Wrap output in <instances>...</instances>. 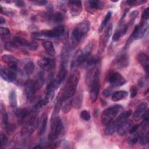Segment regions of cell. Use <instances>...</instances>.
I'll use <instances>...</instances> for the list:
<instances>
[{
  "instance_id": "cell-19",
  "label": "cell",
  "mask_w": 149,
  "mask_h": 149,
  "mask_svg": "<svg viewBox=\"0 0 149 149\" xmlns=\"http://www.w3.org/2000/svg\"><path fill=\"white\" fill-rule=\"evenodd\" d=\"M147 108L148 103L147 102H142L141 103H140L137 107L134 113H133V119L135 120L138 121L143 118L144 113L147 110Z\"/></svg>"
},
{
  "instance_id": "cell-56",
  "label": "cell",
  "mask_w": 149,
  "mask_h": 149,
  "mask_svg": "<svg viewBox=\"0 0 149 149\" xmlns=\"http://www.w3.org/2000/svg\"><path fill=\"white\" fill-rule=\"evenodd\" d=\"M5 22H6L5 19L2 16H1L0 17V24H3L5 23Z\"/></svg>"
},
{
  "instance_id": "cell-57",
  "label": "cell",
  "mask_w": 149,
  "mask_h": 149,
  "mask_svg": "<svg viewBox=\"0 0 149 149\" xmlns=\"http://www.w3.org/2000/svg\"><path fill=\"white\" fill-rule=\"evenodd\" d=\"M33 148H42V147L40 145H37V146L34 147Z\"/></svg>"
},
{
  "instance_id": "cell-9",
  "label": "cell",
  "mask_w": 149,
  "mask_h": 149,
  "mask_svg": "<svg viewBox=\"0 0 149 149\" xmlns=\"http://www.w3.org/2000/svg\"><path fill=\"white\" fill-rule=\"evenodd\" d=\"M148 29V24L146 22H141L138 25L136 26L134 30L130 36V37L133 40H139L141 38Z\"/></svg>"
},
{
  "instance_id": "cell-46",
  "label": "cell",
  "mask_w": 149,
  "mask_h": 149,
  "mask_svg": "<svg viewBox=\"0 0 149 149\" xmlns=\"http://www.w3.org/2000/svg\"><path fill=\"white\" fill-rule=\"evenodd\" d=\"M147 79H148L147 76H144V77L140 78L138 81V83H137L138 86L139 87H144L147 81Z\"/></svg>"
},
{
  "instance_id": "cell-2",
  "label": "cell",
  "mask_w": 149,
  "mask_h": 149,
  "mask_svg": "<svg viewBox=\"0 0 149 149\" xmlns=\"http://www.w3.org/2000/svg\"><path fill=\"white\" fill-rule=\"evenodd\" d=\"M90 27V22L85 20L73 28L71 34V46L72 48H74L79 44L83 37L89 31Z\"/></svg>"
},
{
  "instance_id": "cell-53",
  "label": "cell",
  "mask_w": 149,
  "mask_h": 149,
  "mask_svg": "<svg viewBox=\"0 0 149 149\" xmlns=\"http://www.w3.org/2000/svg\"><path fill=\"white\" fill-rule=\"evenodd\" d=\"M139 126H140V125H138V124H136V125H132V126L130 127V129H129V133H130V134L134 133L137 130V129H139Z\"/></svg>"
},
{
  "instance_id": "cell-17",
  "label": "cell",
  "mask_w": 149,
  "mask_h": 149,
  "mask_svg": "<svg viewBox=\"0 0 149 149\" xmlns=\"http://www.w3.org/2000/svg\"><path fill=\"white\" fill-rule=\"evenodd\" d=\"M66 74H67L66 66L61 65L56 79H53V83L56 89L60 86L61 83L63 81V80L66 77Z\"/></svg>"
},
{
  "instance_id": "cell-26",
  "label": "cell",
  "mask_w": 149,
  "mask_h": 149,
  "mask_svg": "<svg viewBox=\"0 0 149 149\" xmlns=\"http://www.w3.org/2000/svg\"><path fill=\"white\" fill-rule=\"evenodd\" d=\"M30 112V111L28 110L26 108H19L15 111V113L16 116L19 119V120L23 122L24 120L26 118V117L29 115Z\"/></svg>"
},
{
  "instance_id": "cell-23",
  "label": "cell",
  "mask_w": 149,
  "mask_h": 149,
  "mask_svg": "<svg viewBox=\"0 0 149 149\" xmlns=\"http://www.w3.org/2000/svg\"><path fill=\"white\" fill-rule=\"evenodd\" d=\"M128 29V25L127 24L122 25L115 32L113 37L112 40L114 41H118L123 36H124Z\"/></svg>"
},
{
  "instance_id": "cell-4",
  "label": "cell",
  "mask_w": 149,
  "mask_h": 149,
  "mask_svg": "<svg viewBox=\"0 0 149 149\" xmlns=\"http://www.w3.org/2000/svg\"><path fill=\"white\" fill-rule=\"evenodd\" d=\"M132 111L131 109H128L127 111L122 112L118 117L114 120L111 122L105 129V133L107 135L113 134L118 129V127L132 115Z\"/></svg>"
},
{
  "instance_id": "cell-3",
  "label": "cell",
  "mask_w": 149,
  "mask_h": 149,
  "mask_svg": "<svg viewBox=\"0 0 149 149\" xmlns=\"http://www.w3.org/2000/svg\"><path fill=\"white\" fill-rule=\"evenodd\" d=\"M65 33V27L61 25L52 30H45L40 32H33L31 36L34 39L58 38L63 37Z\"/></svg>"
},
{
  "instance_id": "cell-44",
  "label": "cell",
  "mask_w": 149,
  "mask_h": 149,
  "mask_svg": "<svg viewBox=\"0 0 149 149\" xmlns=\"http://www.w3.org/2000/svg\"><path fill=\"white\" fill-rule=\"evenodd\" d=\"M147 2V1L140 0V1H126V3L130 6H137L140 5L143 3H144Z\"/></svg>"
},
{
  "instance_id": "cell-49",
  "label": "cell",
  "mask_w": 149,
  "mask_h": 149,
  "mask_svg": "<svg viewBox=\"0 0 149 149\" xmlns=\"http://www.w3.org/2000/svg\"><path fill=\"white\" fill-rule=\"evenodd\" d=\"M6 132L8 133H11L12 132H13V130H15V126L13 125L12 124H10V123H8L6 125H5L4 126Z\"/></svg>"
},
{
  "instance_id": "cell-1",
  "label": "cell",
  "mask_w": 149,
  "mask_h": 149,
  "mask_svg": "<svg viewBox=\"0 0 149 149\" xmlns=\"http://www.w3.org/2000/svg\"><path fill=\"white\" fill-rule=\"evenodd\" d=\"M80 77V72L78 70H74L70 74L66 81L63 93L61 95L62 100L72 98L74 95Z\"/></svg>"
},
{
  "instance_id": "cell-30",
  "label": "cell",
  "mask_w": 149,
  "mask_h": 149,
  "mask_svg": "<svg viewBox=\"0 0 149 149\" xmlns=\"http://www.w3.org/2000/svg\"><path fill=\"white\" fill-rule=\"evenodd\" d=\"M72 98L62 100L61 109L63 113L69 112L72 109Z\"/></svg>"
},
{
  "instance_id": "cell-36",
  "label": "cell",
  "mask_w": 149,
  "mask_h": 149,
  "mask_svg": "<svg viewBox=\"0 0 149 149\" xmlns=\"http://www.w3.org/2000/svg\"><path fill=\"white\" fill-rule=\"evenodd\" d=\"M111 16H112V12L111 11H109L107 13L106 15L105 16L103 20L102 21V22L101 23L100 26V28H99V31L100 32H101L102 31V30L104 29V28L108 24V22L109 21V20L111 17Z\"/></svg>"
},
{
  "instance_id": "cell-37",
  "label": "cell",
  "mask_w": 149,
  "mask_h": 149,
  "mask_svg": "<svg viewBox=\"0 0 149 149\" xmlns=\"http://www.w3.org/2000/svg\"><path fill=\"white\" fill-rule=\"evenodd\" d=\"M49 101V100L47 97L45 96L44 98H41L37 102V103L34 106V109L38 110L42 108L44 106L47 105Z\"/></svg>"
},
{
  "instance_id": "cell-38",
  "label": "cell",
  "mask_w": 149,
  "mask_h": 149,
  "mask_svg": "<svg viewBox=\"0 0 149 149\" xmlns=\"http://www.w3.org/2000/svg\"><path fill=\"white\" fill-rule=\"evenodd\" d=\"M139 143L141 145H146L148 142V132H144L141 133L139 139Z\"/></svg>"
},
{
  "instance_id": "cell-32",
  "label": "cell",
  "mask_w": 149,
  "mask_h": 149,
  "mask_svg": "<svg viewBox=\"0 0 149 149\" xmlns=\"http://www.w3.org/2000/svg\"><path fill=\"white\" fill-rule=\"evenodd\" d=\"M34 63L32 61H27L24 66V70L25 73L27 75H30L32 74L34 70Z\"/></svg>"
},
{
  "instance_id": "cell-39",
  "label": "cell",
  "mask_w": 149,
  "mask_h": 149,
  "mask_svg": "<svg viewBox=\"0 0 149 149\" xmlns=\"http://www.w3.org/2000/svg\"><path fill=\"white\" fill-rule=\"evenodd\" d=\"M133 134L131 136H130L127 140V143L130 145L135 144L139 141V137L141 134V133H136L135 134H134V133H133Z\"/></svg>"
},
{
  "instance_id": "cell-54",
  "label": "cell",
  "mask_w": 149,
  "mask_h": 149,
  "mask_svg": "<svg viewBox=\"0 0 149 149\" xmlns=\"http://www.w3.org/2000/svg\"><path fill=\"white\" fill-rule=\"evenodd\" d=\"M10 30L6 27H1V36H7L10 34Z\"/></svg>"
},
{
  "instance_id": "cell-52",
  "label": "cell",
  "mask_w": 149,
  "mask_h": 149,
  "mask_svg": "<svg viewBox=\"0 0 149 149\" xmlns=\"http://www.w3.org/2000/svg\"><path fill=\"white\" fill-rule=\"evenodd\" d=\"M33 3H34L36 5H38V6H44L47 4L48 2L47 1L44 0H37V1H31Z\"/></svg>"
},
{
  "instance_id": "cell-22",
  "label": "cell",
  "mask_w": 149,
  "mask_h": 149,
  "mask_svg": "<svg viewBox=\"0 0 149 149\" xmlns=\"http://www.w3.org/2000/svg\"><path fill=\"white\" fill-rule=\"evenodd\" d=\"M84 58L82 55L81 50L77 51L76 54H74L72 61V68H76L80 65H81L84 62Z\"/></svg>"
},
{
  "instance_id": "cell-51",
  "label": "cell",
  "mask_w": 149,
  "mask_h": 149,
  "mask_svg": "<svg viewBox=\"0 0 149 149\" xmlns=\"http://www.w3.org/2000/svg\"><path fill=\"white\" fill-rule=\"evenodd\" d=\"M130 97L131 98H134V97L136 96L137 94V88L135 86H133L131 87L130 89Z\"/></svg>"
},
{
  "instance_id": "cell-48",
  "label": "cell",
  "mask_w": 149,
  "mask_h": 149,
  "mask_svg": "<svg viewBox=\"0 0 149 149\" xmlns=\"http://www.w3.org/2000/svg\"><path fill=\"white\" fill-rule=\"evenodd\" d=\"M138 14H139V12L137 10H133L130 13V23L131 24H132L133 23L134 21L136 20V18L138 16Z\"/></svg>"
},
{
  "instance_id": "cell-41",
  "label": "cell",
  "mask_w": 149,
  "mask_h": 149,
  "mask_svg": "<svg viewBox=\"0 0 149 149\" xmlns=\"http://www.w3.org/2000/svg\"><path fill=\"white\" fill-rule=\"evenodd\" d=\"M17 47V45L13 41H6L4 44V48L8 51H13Z\"/></svg>"
},
{
  "instance_id": "cell-55",
  "label": "cell",
  "mask_w": 149,
  "mask_h": 149,
  "mask_svg": "<svg viewBox=\"0 0 149 149\" xmlns=\"http://www.w3.org/2000/svg\"><path fill=\"white\" fill-rule=\"evenodd\" d=\"M15 5L17 7H19V8H22V7H24V1H15Z\"/></svg>"
},
{
  "instance_id": "cell-27",
  "label": "cell",
  "mask_w": 149,
  "mask_h": 149,
  "mask_svg": "<svg viewBox=\"0 0 149 149\" xmlns=\"http://www.w3.org/2000/svg\"><path fill=\"white\" fill-rule=\"evenodd\" d=\"M33 81H34L36 90L37 91L40 90L42 87L45 82L44 76L43 73L40 72L39 73H38L35 78V80H33Z\"/></svg>"
},
{
  "instance_id": "cell-50",
  "label": "cell",
  "mask_w": 149,
  "mask_h": 149,
  "mask_svg": "<svg viewBox=\"0 0 149 149\" xmlns=\"http://www.w3.org/2000/svg\"><path fill=\"white\" fill-rule=\"evenodd\" d=\"M141 18L144 20H148L149 18V8H146L141 15Z\"/></svg>"
},
{
  "instance_id": "cell-20",
  "label": "cell",
  "mask_w": 149,
  "mask_h": 149,
  "mask_svg": "<svg viewBox=\"0 0 149 149\" xmlns=\"http://www.w3.org/2000/svg\"><path fill=\"white\" fill-rule=\"evenodd\" d=\"M48 116L46 113H43L40 116V119L38 120L37 127H38V134L42 135L45 132L47 123Z\"/></svg>"
},
{
  "instance_id": "cell-40",
  "label": "cell",
  "mask_w": 149,
  "mask_h": 149,
  "mask_svg": "<svg viewBox=\"0 0 149 149\" xmlns=\"http://www.w3.org/2000/svg\"><path fill=\"white\" fill-rule=\"evenodd\" d=\"M1 114H2V122L5 126L9 122H8V116L7 113L6 112L5 109L3 108V105L2 103L1 104Z\"/></svg>"
},
{
  "instance_id": "cell-12",
  "label": "cell",
  "mask_w": 149,
  "mask_h": 149,
  "mask_svg": "<svg viewBox=\"0 0 149 149\" xmlns=\"http://www.w3.org/2000/svg\"><path fill=\"white\" fill-rule=\"evenodd\" d=\"M104 3L100 1L90 0L86 2V9L89 13L93 14L96 10H101L104 8Z\"/></svg>"
},
{
  "instance_id": "cell-15",
  "label": "cell",
  "mask_w": 149,
  "mask_h": 149,
  "mask_svg": "<svg viewBox=\"0 0 149 149\" xmlns=\"http://www.w3.org/2000/svg\"><path fill=\"white\" fill-rule=\"evenodd\" d=\"M39 66L44 70L49 71L52 70L55 66V62L54 59L44 57L38 62Z\"/></svg>"
},
{
  "instance_id": "cell-14",
  "label": "cell",
  "mask_w": 149,
  "mask_h": 149,
  "mask_svg": "<svg viewBox=\"0 0 149 149\" xmlns=\"http://www.w3.org/2000/svg\"><path fill=\"white\" fill-rule=\"evenodd\" d=\"M70 12L73 16H76L82 11V2L81 1H70L68 2Z\"/></svg>"
},
{
  "instance_id": "cell-33",
  "label": "cell",
  "mask_w": 149,
  "mask_h": 149,
  "mask_svg": "<svg viewBox=\"0 0 149 149\" xmlns=\"http://www.w3.org/2000/svg\"><path fill=\"white\" fill-rule=\"evenodd\" d=\"M49 19L55 23H60L63 19V15L60 12H56L54 14H51Z\"/></svg>"
},
{
  "instance_id": "cell-35",
  "label": "cell",
  "mask_w": 149,
  "mask_h": 149,
  "mask_svg": "<svg viewBox=\"0 0 149 149\" xmlns=\"http://www.w3.org/2000/svg\"><path fill=\"white\" fill-rule=\"evenodd\" d=\"M9 103L11 107L15 108L17 106V96L15 90H12L9 95Z\"/></svg>"
},
{
  "instance_id": "cell-24",
  "label": "cell",
  "mask_w": 149,
  "mask_h": 149,
  "mask_svg": "<svg viewBox=\"0 0 149 149\" xmlns=\"http://www.w3.org/2000/svg\"><path fill=\"white\" fill-rule=\"evenodd\" d=\"M83 94L81 90H79L72 100V106L76 109H79L82 105Z\"/></svg>"
},
{
  "instance_id": "cell-18",
  "label": "cell",
  "mask_w": 149,
  "mask_h": 149,
  "mask_svg": "<svg viewBox=\"0 0 149 149\" xmlns=\"http://www.w3.org/2000/svg\"><path fill=\"white\" fill-rule=\"evenodd\" d=\"M36 91L33 80H29L25 83L24 91V94L28 100H31L33 98Z\"/></svg>"
},
{
  "instance_id": "cell-8",
  "label": "cell",
  "mask_w": 149,
  "mask_h": 149,
  "mask_svg": "<svg viewBox=\"0 0 149 149\" xmlns=\"http://www.w3.org/2000/svg\"><path fill=\"white\" fill-rule=\"evenodd\" d=\"M107 81L112 87H119L124 85L126 81L123 76L116 72H110L107 76Z\"/></svg>"
},
{
  "instance_id": "cell-34",
  "label": "cell",
  "mask_w": 149,
  "mask_h": 149,
  "mask_svg": "<svg viewBox=\"0 0 149 149\" xmlns=\"http://www.w3.org/2000/svg\"><path fill=\"white\" fill-rule=\"evenodd\" d=\"M13 41L17 45V46H22L26 48H28L29 41H27L25 38L21 37H15L13 39Z\"/></svg>"
},
{
  "instance_id": "cell-47",
  "label": "cell",
  "mask_w": 149,
  "mask_h": 149,
  "mask_svg": "<svg viewBox=\"0 0 149 149\" xmlns=\"http://www.w3.org/2000/svg\"><path fill=\"white\" fill-rule=\"evenodd\" d=\"M113 88H107L106 89H105L103 91L102 94L103 96H104L105 97H108L113 93Z\"/></svg>"
},
{
  "instance_id": "cell-21",
  "label": "cell",
  "mask_w": 149,
  "mask_h": 149,
  "mask_svg": "<svg viewBox=\"0 0 149 149\" xmlns=\"http://www.w3.org/2000/svg\"><path fill=\"white\" fill-rule=\"evenodd\" d=\"M137 59L139 63L143 67L144 69L148 74V66H149V59L148 56L144 52L139 53L137 56Z\"/></svg>"
},
{
  "instance_id": "cell-28",
  "label": "cell",
  "mask_w": 149,
  "mask_h": 149,
  "mask_svg": "<svg viewBox=\"0 0 149 149\" xmlns=\"http://www.w3.org/2000/svg\"><path fill=\"white\" fill-rule=\"evenodd\" d=\"M127 95H128V93L126 91H124V90L117 91L114 92L112 94L111 99L112 101L115 102H117L126 98Z\"/></svg>"
},
{
  "instance_id": "cell-25",
  "label": "cell",
  "mask_w": 149,
  "mask_h": 149,
  "mask_svg": "<svg viewBox=\"0 0 149 149\" xmlns=\"http://www.w3.org/2000/svg\"><path fill=\"white\" fill-rule=\"evenodd\" d=\"M133 125L132 120H125L118 128L117 132L119 135L123 136L129 130L130 127Z\"/></svg>"
},
{
  "instance_id": "cell-13",
  "label": "cell",
  "mask_w": 149,
  "mask_h": 149,
  "mask_svg": "<svg viewBox=\"0 0 149 149\" xmlns=\"http://www.w3.org/2000/svg\"><path fill=\"white\" fill-rule=\"evenodd\" d=\"M115 62L118 68L122 69L126 68L128 66L129 63V55L126 52H122L116 56Z\"/></svg>"
},
{
  "instance_id": "cell-7",
  "label": "cell",
  "mask_w": 149,
  "mask_h": 149,
  "mask_svg": "<svg viewBox=\"0 0 149 149\" xmlns=\"http://www.w3.org/2000/svg\"><path fill=\"white\" fill-rule=\"evenodd\" d=\"M63 129V124L61 119L58 117L52 118L51 122L50 130L48 134V139L53 141L58 138Z\"/></svg>"
},
{
  "instance_id": "cell-16",
  "label": "cell",
  "mask_w": 149,
  "mask_h": 149,
  "mask_svg": "<svg viewBox=\"0 0 149 149\" xmlns=\"http://www.w3.org/2000/svg\"><path fill=\"white\" fill-rule=\"evenodd\" d=\"M2 60L4 63L8 65L9 69L15 72H18V60L15 56L10 55H3L2 56Z\"/></svg>"
},
{
  "instance_id": "cell-11",
  "label": "cell",
  "mask_w": 149,
  "mask_h": 149,
  "mask_svg": "<svg viewBox=\"0 0 149 149\" xmlns=\"http://www.w3.org/2000/svg\"><path fill=\"white\" fill-rule=\"evenodd\" d=\"M112 31V24H110L105 30L104 33L101 36L100 39V44H99V50L101 52H102L104 51L107 43L111 35Z\"/></svg>"
},
{
  "instance_id": "cell-45",
  "label": "cell",
  "mask_w": 149,
  "mask_h": 149,
  "mask_svg": "<svg viewBox=\"0 0 149 149\" xmlns=\"http://www.w3.org/2000/svg\"><path fill=\"white\" fill-rule=\"evenodd\" d=\"M38 46V42L35 40H32L31 41H29V44L27 48L32 51H35L37 49Z\"/></svg>"
},
{
  "instance_id": "cell-5",
  "label": "cell",
  "mask_w": 149,
  "mask_h": 149,
  "mask_svg": "<svg viewBox=\"0 0 149 149\" xmlns=\"http://www.w3.org/2000/svg\"><path fill=\"white\" fill-rule=\"evenodd\" d=\"M100 67L98 63L95 68L94 78L90 84V98L91 102L94 103L96 101L99 91H100Z\"/></svg>"
},
{
  "instance_id": "cell-29",
  "label": "cell",
  "mask_w": 149,
  "mask_h": 149,
  "mask_svg": "<svg viewBox=\"0 0 149 149\" xmlns=\"http://www.w3.org/2000/svg\"><path fill=\"white\" fill-rule=\"evenodd\" d=\"M42 46L48 55L50 56H54L55 55V50L52 42L49 41H44L42 42Z\"/></svg>"
},
{
  "instance_id": "cell-42",
  "label": "cell",
  "mask_w": 149,
  "mask_h": 149,
  "mask_svg": "<svg viewBox=\"0 0 149 149\" xmlns=\"http://www.w3.org/2000/svg\"><path fill=\"white\" fill-rule=\"evenodd\" d=\"M80 117L83 120L85 121H88L91 118L90 113L87 110H83L80 112Z\"/></svg>"
},
{
  "instance_id": "cell-10",
  "label": "cell",
  "mask_w": 149,
  "mask_h": 149,
  "mask_svg": "<svg viewBox=\"0 0 149 149\" xmlns=\"http://www.w3.org/2000/svg\"><path fill=\"white\" fill-rule=\"evenodd\" d=\"M16 73L10 69L6 68L3 66H1L0 69V74L1 77L6 81L8 82H13L16 79Z\"/></svg>"
},
{
  "instance_id": "cell-58",
  "label": "cell",
  "mask_w": 149,
  "mask_h": 149,
  "mask_svg": "<svg viewBox=\"0 0 149 149\" xmlns=\"http://www.w3.org/2000/svg\"><path fill=\"white\" fill-rule=\"evenodd\" d=\"M148 90H147V91H146V92H145V93H145V94H145V95H146V94H148Z\"/></svg>"
},
{
  "instance_id": "cell-31",
  "label": "cell",
  "mask_w": 149,
  "mask_h": 149,
  "mask_svg": "<svg viewBox=\"0 0 149 149\" xmlns=\"http://www.w3.org/2000/svg\"><path fill=\"white\" fill-rule=\"evenodd\" d=\"M62 97L61 95L58 96L55 101V104L54 105L53 113H52V118L57 116L58 113H59V111H60V109L61 108V105H62Z\"/></svg>"
},
{
  "instance_id": "cell-43",
  "label": "cell",
  "mask_w": 149,
  "mask_h": 149,
  "mask_svg": "<svg viewBox=\"0 0 149 149\" xmlns=\"http://www.w3.org/2000/svg\"><path fill=\"white\" fill-rule=\"evenodd\" d=\"M8 137L4 134L1 133V147L5 148L8 144Z\"/></svg>"
},
{
  "instance_id": "cell-6",
  "label": "cell",
  "mask_w": 149,
  "mask_h": 149,
  "mask_svg": "<svg viewBox=\"0 0 149 149\" xmlns=\"http://www.w3.org/2000/svg\"><path fill=\"white\" fill-rule=\"evenodd\" d=\"M122 109V106L119 104L114 105L105 109L101 115V120L103 125L107 126L112 122L120 111Z\"/></svg>"
}]
</instances>
